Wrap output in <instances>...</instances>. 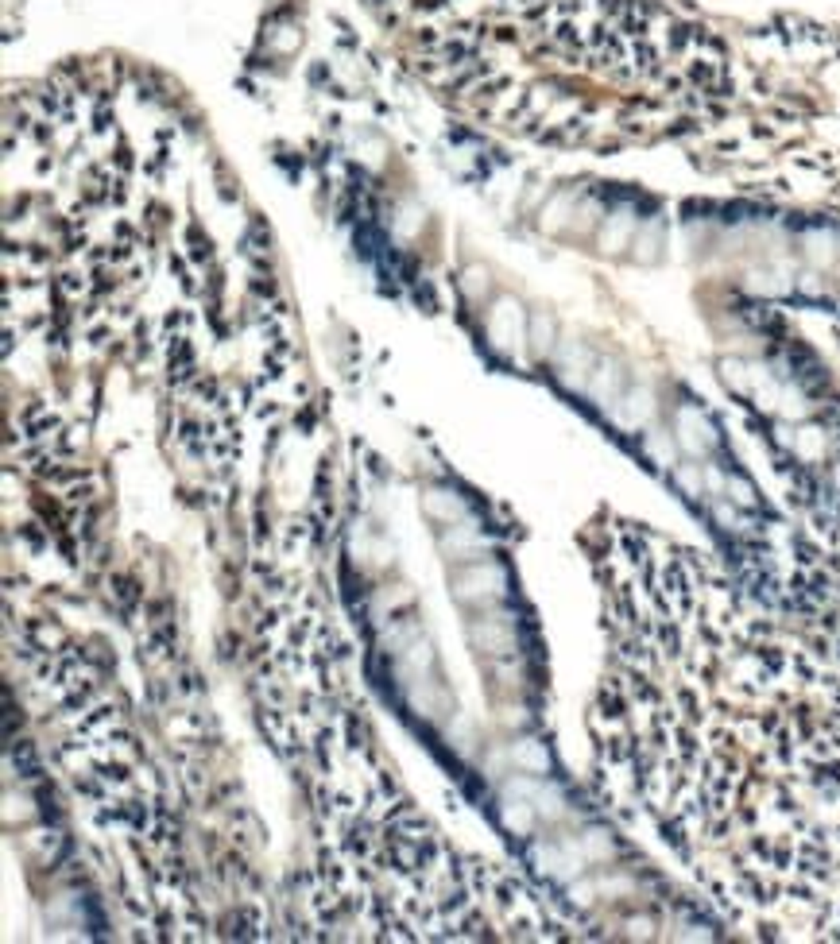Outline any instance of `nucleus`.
Masks as SVG:
<instances>
[{
    "instance_id": "nucleus-2",
    "label": "nucleus",
    "mask_w": 840,
    "mask_h": 944,
    "mask_svg": "<svg viewBox=\"0 0 840 944\" xmlns=\"http://www.w3.org/2000/svg\"><path fill=\"white\" fill-rule=\"evenodd\" d=\"M411 78L558 151L689 147L736 93V31L689 0H361Z\"/></svg>"
},
{
    "instance_id": "nucleus-1",
    "label": "nucleus",
    "mask_w": 840,
    "mask_h": 944,
    "mask_svg": "<svg viewBox=\"0 0 840 944\" xmlns=\"http://www.w3.org/2000/svg\"><path fill=\"white\" fill-rule=\"evenodd\" d=\"M596 774L759 933L840 936V662L713 558L593 522Z\"/></svg>"
},
{
    "instance_id": "nucleus-3",
    "label": "nucleus",
    "mask_w": 840,
    "mask_h": 944,
    "mask_svg": "<svg viewBox=\"0 0 840 944\" xmlns=\"http://www.w3.org/2000/svg\"><path fill=\"white\" fill-rule=\"evenodd\" d=\"M736 31V93L689 155L790 217L840 225V19L771 12Z\"/></svg>"
},
{
    "instance_id": "nucleus-5",
    "label": "nucleus",
    "mask_w": 840,
    "mask_h": 944,
    "mask_svg": "<svg viewBox=\"0 0 840 944\" xmlns=\"http://www.w3.org/2000/svg\"><path fill=\"white\" fill-rule=\"evenodd\" d=\"M809 221H817V217H809ZM817 225L832 236V267L825 275H813L805 283V290H798L794 298H778V302L809 306V310H837L840 314V225H832V221H817Z\"/></svg>"
},
{
    "instance_id": "nucleus-4",
    "label": "nucleus",
    "mask_w": 840,
    "mask_h": 944,
    "mask_svg": "<svg viewBox=\"0 0 840 944\" xmlns=\"http://www.w3.org/2000/svg\"><path fill=\"white\" fill-rule=\"evenodd\" d=\"M829 422H832V433H837V441H840V383H837V376H832V411H829ZM798 477H802L805 492L825 495V504H829V511H832V522H840V449H837V457L829 453L821 465L802 461V465H798Z\"/></svg>"
}]
</instances>
